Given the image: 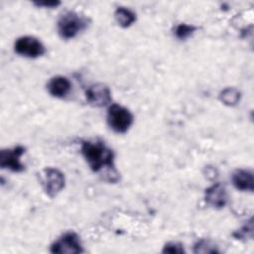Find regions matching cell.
<instances>
[{"label":"cell","mask_w":254,"mask_h":254,"mask_svg":"<svg viewBox=\"0 0 254 254\" xmlns=\"http://www.w3.org/2000/svg\"><path fill=\"white\" fill-rule=\"evenodd\" d=\"M47 88L52 96L62 98L69 92L71 88V82L65 76L57 75L50 79L47 84Z\"/></svg>","instance_id":"30bf717a"},{"label":"cell","mask_w":254,"mask_h":254,"mask_svg":"<svg viewBox=\"0 0 254 254\" xmlns=\"http://www.w3.org/2000/svg\"><path fill=\"white\" fill-rule=\"evenodd\" d=\"M204 199L208 205L214 208H222L228 200L226 189L220 183H215L205 190Z\"/></svg>","instance_id":"9c48e42d"},{"label":"cell","mask_w":254,"mask_h":254,"mask_svg":"<svg viewBox=\"0 0 254 254\" xmlns=\"http://www.w3.org/2000/svg\"><path fill=\"white\" fill-rule=\"evenodd\" d=\"M35 5L39 6V7H46V8H53V7H57L58 5L61 4L60 1H37L34 2Z\"/></svg>","instance_id":"e0dca14e"},{"label":"cell","mask_w":254,"mask_h":254,"mask_svg":"<svg viewBox=\"0 0 254 254\" xmlns=\"http://www.w3.org/2000/svg\"><path fill=\"white\" fill-rule=\"evenodd\" d=\"M15 52L23 57L38 58L45 54V46L37 38L32 36H23L17 39L14 44Z\"/></svg>","instance_id":"5b68a950"},{"label":"cell","mask_w":254,"mask_h":254,"mask_svg":"<svg viewBox=\"0 0 254 254\" xmlns=\"http://www.w3.org/2000/svg\"><path fill=\"white\" fill-rule=\"evenodd\" d=\"M114 18L119 26L127 28L136 21V14L126 7H118L114 12Z\"/></svg>","instance_id":"7c38bea8"},{"label":"cell","mask_w":254,"mask_h":254,"mask_svg":"<svg viewBox=\"0 0 254 254\" xmlns=\"http://www.w3.org/2000/svg\"><path fill=\"white\" fill-rule=\"evenodd\" d=\"M194 252L195 253H217L218 250L215 246L211 245L208 241L200 240L194 245Z\"/></svg>","instance_id":"9a60e30c"},{"label":"cell","mask_w":254,"mask_h":254,"mask_svg":"<svg viewBox=\"0 0 254 254\" xmlns=\"http://www.w3.org/2000/svg\"><path fill=\"white\" fill-rule=\"evenodd\" d=\"M86 26L87 21L84 17L76 12L66 11L59 18L58 32L63 39L68 40L74 38L80 31L84 30Z\"/></svg>","instance_id":"7a4b0ae2"},{"label":"cell","mask_w":254,"mask_h":254,"mask_svg":"<svg viewBox=\"0 0 254 254\" xmlns=\"http://www.w3.org/2000/svg\"><path fill=\"white\" fill-rule=\"evenodd\" d=\"M81 154L88 166L94 173H99L105 169L118 181V173L114 167V154L103 142L83 141L81 144Z\"/></svg>","instance_id":"6da1fadb"},{"label":"cell","mask_w":254,"mask_h":254,"mask_svg":"<svg viewBox=\"0 0 254 254\" xmlns=\"http://www.w3.org/2000/svg\"><path fill=\"white\" fill-rule=\"evenodd\" d=\"M253 174L251 171L239 169L236 170L232 175L233 186L241 191H252L253 190Z\"/></svg>","instance_id":"8fae6325"},{"label":"cell","mask_w":254,"mask_h":254,"mask_svg":"<svg viewBox=\"0 0 254 254\" xmlns=\"http://www.w3.org/2000/svg\"><path fill=\"white\" fill-rule=\"evenodd\" d=\"M241 98V93L238 89L234 87H227L224 88L219 93V99L228 106H234L236 105Z\"/></svg>","instance_id":"4fadbf2b"},{"label":"cell","mask_w":254,"mask_h":254,"mask_svg":"<svg viewBox=\"0 0 254 254\" xmlns=\"http://www.w3.org/2000/svg\"><path fill=\"white\" fill-rule=\"evenodd\" d=\"M44 174L45 190L50 197H55L64 188V176L55 168H46Z\"/></svg>","instance_id":"ba28073f"},{"label":"cell","mask_w":254,"mask_h":254,"mask_svg":"<svg viewBox=\"0 0 254 254\" xmlns=\"http://www.w3.org/2000/svg\"><path fill=\"white\" fill-rule=\"evenodd\" d=\"M55 254H78L83 252L79 237L74 232H66L51 245Z\"/></svg>","instance_id":"277c9868"},{"label":"cell","mask_w":254,"mask_h":254,"mask_svg":"<svg viewBox=\"0 0 254 254\" xmlns=\"http://www.w3.org/2000/svg\"><path fill=\"white\" fill-rule=\"evenodd\" d=\"M25 153V148L18 145L12 149H3L0 151V167L12 172H22L25 166L21 163V157Z\"/></svg>","instance_id":"8992f818"},{"label":"cell","mask_w":254,"mask_h":254,"mask_svg":"<svg viewBox=\"0 0 254 254\" xmlns=\"http://www.w3.org/2000/svg\"><path fill=\"white\" fill-rule=\"evenodd\" d=\"M87 102L94 107H103L111 101V91L109 87L103 83L91 84L85 91Z\"/></svg>","instance_id":"52a82bcc"},{"label":"cell","mask_w":254,"mask_h":254,"mask_svg":"<svg viewBox=\"0 0 254 254\" xmlns=\"http://www.w3.org/2000/svg\"><path fill=\"white\" fill-rule=\"evenodd\" d=\"M163 252H164V253H172V254H175V253H184L185 250H184L182 244L177 243V242H169V243H167V244L164 246Z\"/></svg>","instance_id":"2e32d148"},{"label":"cell","mask_w":254,"mask_h":254,"mask_svg":"<svg viewBox=\"0 0 254 254\" xmlns=\"http://www.w3.org/2000/svg\"><path fill=\"white\" fill-rule=\"evenodd\" d=\"M133 115L124 106L113 103L107 110V122L109 127L116 133H125L133 123Z\"/></svg>","instance_id":"3957f363"},{"label":"cell","mask_w":254,"mask_h":254,"mask_svg":"<svg viewBox=\"0 0 254 254\" xmlns=\"http://www.w3.org/2000/svg\"><path fill=\"white\" fill-rule=\"evenodd\" d=\"M195 30H196L195 26L182 23V24H180V25H178L176 27V29H175V36L179 40H186L190 36H191Z\"/></svg>","instance_id":"5bb4252c"}]
</instances>
